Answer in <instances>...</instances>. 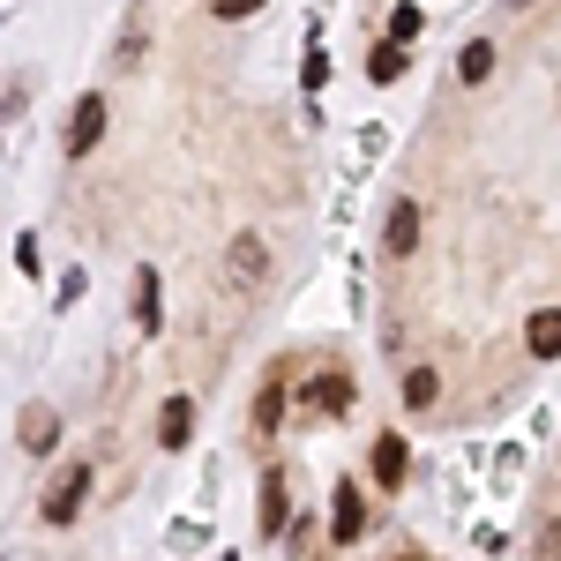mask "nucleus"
Wrapping results in <instances>:
<instances>
[{"mask_svg":"<svg viewBox=\"0 0 561 561\" xmlns=\"http://www.w3.org/2000/svg\"><path fill=\"white\" fill-rule=\"evenodd\" d=\"M53 442H60V420H53V404H31V412H23V449L38 457V449H53Z\"/></svg>","mask_w":561,"mask_h":561,"instance_id":"nucleus-9","label":"nucleus"},{"mask_svg":"<svg viewBox=\"0 0 561 561\" xmlns=\"http://www.w3.org/2000/svg\"><path fill=\"white\" fill-rule=\"evenodd\" d=\"M293 524V494H285V472L262 479V531H285Z\"/></svg>","mask_w":561,"mask_h":561,"instance_id":"nucleus-8","label":"nucleus"},{"mask_svg":"<svg viewBox=\"0 0 561 561\" xmlns=\"http://www.w3.org/2000/svg\"><path fill=\"white\" fill-rule=\"evenodd\" d=\"M262 0H217V15H255Z\"/></svg>","mask_w":561,"mask_h":561,"instance_id":"nucleus-18","label":"nucleus"},{"mask_svg":"<svg viewBox=\"0 0 561 561\" xmlns=\"http://www.w3.org/2000/svg\"><path fill=\"white\" fill-rule=\"evenodd\" d=\"M434 389H442V375L434 367H412L404 375V404H434Z\"/></svg>","mask_w":561,"mask_h":561,"instance_id":"nucleus-14","label":"nucleus"},{"mask_svg":"<svg viewBox=\"0 0 561 561\" xmlns=\"http://www.w3.org/2000/svg\"><path fill=\"white\" fill-rule=\"evenodd\" d=\"M98 135H105V98H83V105H76V121H68V158H90V150H98Z\"/></svg>","mask_w":561,"mask_h":561,"instance_id":"nucleus-3","label":"nucleus"},{"mask_svg":"<svg viewBox=\"0 0 561 561\" xmlns=\"http://www.w3.org/2000/svg\"><path fill=\"white\" fill-rule=\"evenodd\" d=\"M83 494H90V465H68V472L53 479V494H45V524H76Z\"/></svg>","mask_w":561,"mask_h":561,"instance_id":"nucleus-1","label":"nucleus"},{"mask_svg":"<svg viewBox=\"0 0 561 561\" xmlns=\"http://www.w3.org/2000/svg\"><path fill=\"white\" fill-rule=\"evenodd\" d=\"M135 322L158 337V270H142V285H135Z\"/></svg>","mask_w":561,"mask_h":561,"instance_id":"nucleus-13","label":"nucleus"},{"mask_svg":"<svg viewBox=\"0 0 561 561\" xmlns=\"http://www.w3.org/2000/svg\"><path fill=\"white\" fill-rule=\"evenodd\" d=\"M457 76H465V83H486V76H494V45L472 38L465 53H457Z\"/></svg>","mask_w":561,"mask_h":561,"instance_id":"nucleus-11","label":"nucleus"},{"mask_svg":"<svg viewBox=\"0 0 561 561\" xmlns=\"http://www.w3.org/2000/svg\"><path fill=\"white\" fill-rule=\"evenodd\" d=\"M382 248H389V262H404L412 248H420V203H397V210H389V232H382Z\"/></svg>","mask_w":561,"mask_h":561,"instance_id":"nucleus-5","label":"nucleus"},{"mask_svg":"<svg viewBox=\"0 0 561 561\" xmlns=\"http://www.w3.org/2000/svg\"><path fill=\"white\" fill-rule=\"evenodd\" d=\"M225 262H232V277H240V285H262V277H270V248H262V232H240Z\"/></svg>","mask_w":561,"mask_h":561,"instance_id":"nucleus-4","label":"nucleus"},{"mask_svg":"<svg viewBox=\"0 0 561 561\" xmlns=\"http://www.w3.org/2000/svg\"><path fill=\"white\" fill-rule=\"evenodd\" d=\"M389 76H404V45H382L375 53V83H389Z\"/></svg>","mask_w":561,"mask_h":561,"instance_id":"nucleus-15","label":"nucleus"},{"mask_svg":"<svg viewBox=\"0 0 561 561\" xmlns=\"http://www.w3.org/2000/svg\"><path fill=\"white\" fill-rule=\"evenodd\" d=\"M277 397H285V389H277V382L262 389V404H255V427H277V412H285V404H277Z\"/></svg>","mask_w":561,"mask_h":561,"instance_id":"nucleus-16","label":"nucleus"},{"mask_svg":"<svg viewBox=\"0 0 561 561\" xmlns=\"http://www.w3.org/2000/svg\"><path fill=\"white\" fill-rule=\"evenodd\" d=\"M187 434H195V404H187V397H173V404H165V420H158V442H165V449H180Z\"/></svg>","mask_w":561,"mask_h":561,"instance_id":"nucleus-10","label":"nucleus"},{"mask_svg":"<svg viewBox=\"0 0 561 561\" xmlns=\"http://www.w3.org/2000/svg\"><path fill=\"white\" fill-rule=\"evenodd\" d=\"M539 561H561V517L547 524V531H539Z\"/></svg>","mask_w":561,"mask_h":561,"instance_id":"nucleus-17","label":"nucleus"},{"mask_svg":"<svg viewBox=\"0 0 561 561\" xmlns=\"http://www.w3.org/2000/svg\"><path fill=\"white\" fill-rule=\"evenodd\" d=\"M307 397H314V412H345V404H352V382H345V375H322Z\"/></svg>","mask_w":561,"mask_h":561,"instance_id":"nucleus-12","label":"nucleus"},{"mask_svg":"<svg viewBox=\"0 0 561 561\" xmlns=\"http://www.w3.org/2000/svg\"><path fill=\"white\" fill-rule=\"evenodd\" d=\"M367 531V502H359V479H337V510H330V539L352 547Z\"/></svg>","mask_w":561,"mask_h":561,"instance_id":"nucleus-2","label":"nucleus"},{"mask_svg":"<svg viewBox=\"0 0 561 561\" xmlns=\"http://www.w3.org/2000/svg\"><path fill=\"white\" fill-rule=\"evenodd\" d=\"M375 479H382V486H404V479H412V449H404V434H382V442H375Z\"/></svg>","mask_w":561,"mask_h":561,"instance_id":"nucleus-6","label":"nucleus"},{"mask_svg":"<svg viewBox=\"0 0 561 561\" xmlns=\"http://www.w3.org/2000/svg\"><path fill=\"white\" fill-rule=\"evenodd\" d=\"M524 345H531V359H561V307H547V314H531Z\"/></svg>","mask_w":561,"mask_h":561,"instance_id":"nucleus-7","label":"nucleus"}]
</instances>
